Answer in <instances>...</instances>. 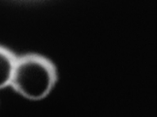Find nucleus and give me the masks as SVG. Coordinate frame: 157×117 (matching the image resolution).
Instances as JSON below:
<instances>
[{
    "mask_svg": "<svg viewBox=\"0 0 157 117\" xmlns=\"http://www.w3.org/2000/svg\"><path fill=\"white\" fill-rule=\"evenodd\" d=\"M17 60L14 53L0 46V90L10 86Z\"/></svg>",
    "mask_w": 157,
    "mask_h": 117,
    "instance_id": "obj_2",
    "label": "nucleus"
},
{
    "mask_svg": "<svg viewBox=\"0 0 157 117\" xmlns=\"http://www.w3.org/2000/svg\"><path fill=\"white\" fill-rule=\"evenodd\" d=\"M58 82L55 65L43 55L28 53L17 57L10 87L24 98L40 101L51 93Z\"/></svg>",
    "mask_w": 157,
    "mask_h": 117,
    "instance_id": "obj_1",
    "label": "nucleus"
}]
</instances>
